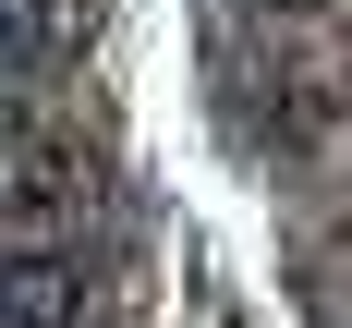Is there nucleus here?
Returning <instances> with one entry per match:
<instances>
[{
    "mask_svg": "<svg viewBox=\"0 0 352 328\" xmlns=\"http://www.w3.org/2000/svg\"><path fill=\"white\" fill-rule=\"evenodd\" d=\"M85 195H98V158H85L61 122L0 109V231H61Z\"/></svg>",
    "mask_w": 352,
    "mask_h": 328,
    "instance_id": "f257e3e1",
    "label": "nucleus"
},
{
    "mask_svg": "<svg viewBox=\"0 0 352 328\" xmlns=\"http://www.w3.org/2000/svg\"><path fill=\"white\" fill-rule=\"evenodd\" d=\"M85 304H98V267L73 243H49V231L0 243V328H85Z\"/></svg>",
    "mask_w": 352,
    "mask_h": 328,
    "instance_id": "f03ea898",
    "label": "nucleus"
},
{
    "mask_svg": "<svg viewBox=\"0 0 352 328\" xmlns=\"http://www.w3.org/2000/svg\"><path fill=\"white\" fill-rule=\"evenodd\" d=\"M61 49H73V0H0V85H36Z\"/></svg>",
    "mask_w": 352,
    "mask_h": 328,
    "instance_id": "7ed1b4c3",
    "label": "nucleus"
},
{
    "mask_svg": "<svg viewBox=\"0 0 352 328\" xmlns=\"http://www.w3.org/2000/svg\"><path fill=\"white\" fill-rule=\"evenodd\" d=\"M267 12H304V0H267Z\"/></svg>",
    "mask_w": 352,
    "mask_h": 328,
    "instance_id": "20e7f679",
    "label": "nucleus"
}]
</instances>
